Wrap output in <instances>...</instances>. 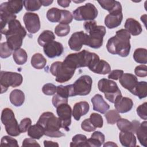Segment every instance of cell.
Masks as SVG:
<instances>
[{
    "label": "cell",
    "instance_id": "cell-30",
    "mask_svg": "<svg viewBox=\"0 0 147 147\" xmlns=\"http://www.w3.org/2000/svg\"><path fill=\"white\" fill-rule=\"evenodd\" d=\"M105 135L100 131H94L91 135V137L88 139L89 146L99 147L105 142Z\"/></svg>",
    "mask_w": 147,
    "mask_h": 147
},
{
    "label": "cell",
    "instance_id": "cell-10",
    "mask_svg": "<svg viewBox=\"0 0 147 147\" xmlns=\"http://www.w3.org/2000/svg\"><path fill=\"white\" fill-rule=\"evenodd\" d=\"M92 80L88 75H82L72 84L75 96H84L90 94L92 88Z\"/></svg>",
    "mask_w": 147,
    "mask_h": 147
},
{
    "label": "cell",
    "instance_id": "cell-4",
    "mask_svg": "<svg viewBox=\"0 0 147 147\" xmlns=\"http://www.w3.org/2000/svg\"><path fill=\"white\" fill-rule=\"evenodd\" d=\"M97 56L98 55L95 53L83 50L78 53L68 55L63 62L69 67L75 69L85 67H88Z\"/></svg>",
    "mask_w": 147,
    "mask_h": 147
},
{
    "label": "cell",
    "instance_id": "cell-41",
    "mask_svg": "<svg viewBox=\"0 0 147 147\" xmlns=\"http://www.w3.org/2000/svg\"><path fill=\"white\" fill-rule=\"evenodd\" d=\"M70 32V26L67 24H59L55 28V34L59 37H64L68 34Z\"/></svg>",
    "mask_w": 147,
    "mask_h": 147
},
{
    "label": "cell",
    "instance_id": "cell-32",
    "mask_svg": "<svg viewBox=\"0 0 147 147\" xmlns=\"http://www.w3.org/2000/svg\"><path fill=\"white\" fill-rule=\"evenodd\" d=\"M32 65L37 69H41L45 67L47 64V60L43 55L40 53L33 55L30 61Z\"/></svg>",
    "mask_w": 147,
    "mask_h": 147
},
{
    "label": "cell",
    "instance_id": "cell-27",
    "mask_svg": "<svg viewBox=\"0 0 147 147\" xmlns=\"http://www.w3.org/2000/svg\"><path fill=\"white\" fill-rule=\"evenodd\" d=\"M137 137L140 144L145 146H147V122L146 121L140 123L136 132Z\"/></svg>",
    "mask_w": 147,
    "mask_h": 147
},
{
    "label": "cell",
    "instance_id": "cell-43",
    "mask_svg": "<svg viewBox=\"0 0 147 147\" xmlns=\"http://www.w3.org/2000/svg\"><path fill=\"white\" fill-rule=\"evenodd\" d=\"M1 146H10V147H18L19 145L17 141L8 136H3L1 141Z\"/></svg>",
    "mask_w": 147,
    "mask_h": 147
},
{
    "label": "cell",
    "instance_id": "cell-31",
    "mask_svg": "<svg viewBox=\"0 0 147 147\" xmlns=\"http://www.w3.org/2000/svg\"><path fill=\"white\" fill-rule=\"evenodd\" d=\"M56 93L59 96L65 99H68V97L75 96L74 90L72 84L67 86L60 85L57 86Z\"/></svg>",
    "mask_w": 147,
    "mask_h": 147
},
{
    "label": "cell",
    "instance_id": "cell-46",
    "mask_svg": "<svg viewBox=\"0 0 147 147\" xmlns=\"http://www.w3.org/2000/svg\"><path fill=\"white\" fill-rule=\"evenodd\" d=\"M57 87L52 83H47L42 87V91L46 95H53L56 92Z\"/></svg>",
    "mask_w": 147,
    "mask_h": 147
},
{
    "label": "cell",
    "instance_id": "cell-36",
    "mask_svg": "<svg viewBox=\"0 0 147 147\" xmlns=\"http://www.w3.org/2000/svg\"><path fill=\"white\" fill-rule=\"evenodd\" d=\"M70 146H89L88 139L83 134H76L72 137Z\"/></svg>",
    "mask_w": 147,
    "mask_h": 147
},
{
    "label": "cell",
    "instance_id": "cell-50",
    "mask_svg": "<svg viewBox=\"0 0 147 147\" xmlns=\"http://www.w3.org/2000/svg\"><path fill=\"white\" fill-rule=\"evenodd\" d=\"M81 127L83 130L88 132L93 131L96 129V127H94V126L91 123L89 118L84 119L82 122Z\"/></svg>",
    "mask_w": 147,
    "mask_h": 147
},
{
    "label": "cell",
    "instance_id": "cell-15",
    "mask_svg": "<svg viewBox=\"0 0 147 147\" xmlns=\"http://www.w3.org/2000/svg\"><path fill=\"white\" fill-rule=\"evenodd\" d=\"M87 33L83 31L74 33L68 40V45L71 49L75 51H79L82 49L83 45H84Z\"/></svg>",
    "mask_w": 147,
    "mask_h": 147
},
{
    "label": "cell",
    "instance_id": "cell-19",
    "mask_svg": "<svg viewBox=\"0 0 147 147\" xmlns=\"http://www.w3.org/2000/svg\"><path fill=\"white\" fill-rule=\"evenodd\" d=\"M123 19L122 12L109 13L105 18V24L109 29H114L118 27L121 24Z\"/></svg>",
    "mask_w": 147,
    "mask_h": 147
},
{
    "label": "cell",
    "instance_id": "cell-22",
    "mask_svg": "<svg viewBox=\"0 0 147 147\" xmlns=\"http://www.w3.org/2000/svg\"><path fill=\"white\" fill-rule=\"evenodd\" d=\"M90 106L87 102L81 101L76 103L73 108L72 116L76 121H79L80 117L86 115L89 111Z\"/></svg>",
    "mask_w": 147,
    "mask_h": 147
},
{
    "label": "cell",
    "instance_id": "cell-13",
    "mask_svg": "<svg viewBox=\"0 0 147 147\" xmlns=\"http://www.w3.org/2000/svg\"><path fill=\"white\" fill-rule=\"evenodd\" d=\"M26 35V32L25 29L13 32L6 36V42L10 48L13 51L20 49L22 44V40Z\"/></svg>",
    "mask_w": 147,
    "mask_h": 147
},
{
    "label": "cell",
    "instance_id": "cell-8",
    "mask_svg": "<svg viewBox=\"0 0 147 147\" xmlns=\"http://www.w3.org/2000/svg\"><path fill=\"white\" fill-rule=\"evenodd\" d=\"M23 81L22 76L17 72L2 71L0 74L1 94L5 92L9 87L20 86Z\"/></svg>",
    "mask_w": 147,
    "mask_h": 147
},
{
    "label": "cell",
    "instance_id": "cell-37",
    "mask_svg": "<svg viewBox=\"0 0 147 147\" xmlns=\"http://www.w3.org/2000/svg\"><path fill=\"white\" fill-rule=\"evenodd\" d=\"M133 59L138 63L146 64L147 63V53L145 48H137L134 51L133 53Z\"/></svg>",
    "mask_w": 147,
    "mask_h": 147
},
{
    "label": "cell",
    "instance_id": "cell-2",
    "mask_svg": "<svg viewBox=\"0 0 147 147\" xmlns=\"http://www.w3.org/2000/svg\"><path fill=\"white\" fill-rule=\"evenodd\" d=\"M83 26L85 30L88 33L87 34L84 45L94 49L100 48L103 45V37L106 33L105 27L97 25L95 20L84 22Z\"/></svg>",
    "mask_w": 147,
    "mask_h": 147
},
{
    "label": "cell",
    "instance_id": "cell-12",
    "mask_svg": "<svg viewBox=\"0 0 147 147\" xmlns=\"http://www.w3.org/2000/svg\"><path fill=\"white\" fill-rule=\"evenodd\" d=\"M23 20L26 29L30 33H35L40 29V21L38 14L28 12L26 13L23 17Z\"/></svg>",
    "mask_w": 147,
    "mask_h": 147
},
{
    "label": "cell",
    "instance_id": "cell-52",
    "mask_svg": "<svg viewBox=\"0 0 147 147\" xmlns=\"http://www.w3.org/2000/svg\"><path fill=\"white\" fill-rule=\"evenodd\" d=\"M123 74V71L121 69H115L111 71L108 75V78L110 79L118 80Z\"/></svg>",
    "mask_w": 147,
    "mask_h": 147
},
{
    "label": "cell",
    "instance_id": "cell-24",
    "mask_svg": "<svg viewBox=\"0 0 147 147\" xmlns=\"http://www.w3.org/2000/svg\"><path fill=\"white\" fill-rule=\"evenodd\" d=\"M119 139L122 146L125 147L136 146V138L133 133L131 131H121Z\"/></svg>",
    "mask_w": 147,
    "mask_h": 147
},
{
    "label": "cell",
    "instance_id": "cell-53",
    "mask_svg": "<svg viewBox=\"0 0 147 147\" xmlns=\"http://www.w3.org/2000/svg\"><path fill=\"white\" fill-rule=\"evenodd\" d=\"M22 146H40V144H38L36 140H34L33 138H25L22 144Z\"/></svg>",
    "mask_w": 147,
    "mask_h": 147
},
{
    "label": "cell",
    "instance_id": "cell-16",
    "mask_svg": "<svg viewBox=\"0 0 147 147\" xmlns=\"http://www.w3.org/2000/svg\"><path fill=\"white\" fill-rule=\"evenodd\" d=\"M45 55L49 58H55L60 56L63 52V45L57 41H51L43 47Z\"/></svg>",
    "mask_w": 147,
    "mask_h": 147
},
{
    "label": "cell",
    "instance_id": "cell-45",
    "mask_svg": "<svg viewBox=\"0 0 147 147\" xmlns=\"http://www.w3.org/2000/svg\"><path fill=\"white\" fill-rule=\"evenodd\" d=\"M61 20L59 22L60 24H67L71 23L72 21V20L74 18L72 14L66 10H61Z\"/></svg>",
    "mask_w": 147,
    "mask_h": 147
},
{
    "label": "cell",
    "instance_id": "cell-20",
    "mask_svg": "<svg viewBox=\"0 0 147 147\" xmlns=\"http://www.w3.org/2000/svg\"><path fill=\"white\" fill-rule=\"evenodd\" d=\"M24 5L22 1H9L1 3L0 8L6 10L9 13L15 14L21 11Z\"/></svg>",
    "mask_w": 147,
    "mask_h": 147
},
{
    "label": "cell",
    "instance_id": "cell-11",
    "mask_svg": "<svg viewBox=\"0 0 147 147\" xmlns=\"http://www.w3.org/2000/svg\"><path fill=\"white\" fill-rule=\"evenodd\" d=\"M56 109L57 114L61 121V127L67 131H69L72 115L71 106L68 103H63L58 106Z\"/></svg>",
    "mask_w": 147,
    "mask_h": 147
},
{
    "label": "cell",
    "instance_id": "cell-51",
    "mask_svg": "<svg viewBox=\"0 0 147 147\" xmlns=\"http://www.w3.org/2000/svg\"><path fill=\"white\" fill-rule=\"evenodd\" d=\"M52 102L54 107L56 108L58 106H59L61 104L68 103V99L64 98L56 94L54 95V96H53Z\"/></svg>",
    "mask_w": 147,
    "mask_h": 147
},
{
    "label": "cell",
    "instance_id": "cell-34",
    "mask_svg": "<svg viewBox=\"0 0 147 147\" xmlns=\"http://www.w3.org/2000/svg\"><path fill=\"white\" fill-rule=\"evenodd\" d=\"M28 135L30 138L39 140L44 135V130L41 126L36 123L29 127L28 130Z\"/></svg>",
    "mask_w": 147,
    "mask_h": 147
},
{
    "label": "cell",
    "instance_id": "cell-38",
    "mask_svg": "<svg viewBox=\"0 0 147 147\" xmlns=\"http://www.w3.org/2000/svg\"><path fill=\"white\" fill-rule=\"evenodd\" d=\"M61 10L56 7L49 9L47 13V18L51 22H59L61 20Z\"/></svg>",
    "mask_w": 147,
    "mask_h": 147
},
{
    "label": "cell",
    "instance_id": "cell-49",
    "mask_svg": "<svg viewBox=\"0 0 147 147\" xmlns=\"http://www.w3.org/2000/svg\"><path fill=\"white\" fill-rule=\"evenodd\" d=\"M134 73L138 77H145L147 76V67L146 65L137 66L134 69Z\"/></svg>",
    "mask_w": 147,
    "mask_h": 147
},
{
    "label": "cell",
    "instance_id": "cell-25",
    "mask_svg": "<svg viewBox=\"0 0 147 147\" xmlns=\"http://www.w3.org/2000/svg\"><path fill=\"white\" fill-rule=\"evenodd\" d=\"M100 6L110 13L122 12V6L119 2L113 0L98 1Z\"/></svg>",
    "mask_w": 147,
    "mask_h": 147
},
{
    "label": "cell",
    "instance_id": "cell-26",
    "mask_svg": "<svg viewBox=\"0 0 147 147\" xmlns=\"http://www.w3.org/2000/svg\"><path fill=\"white\" fill-rule=\"evenodd\" d=\"M125 29L131 35L137 36L142 31L141 24L136 20L132 18H127L125 23Z\"/></svg>",
    "mask_w": 147,
    "mask_h": 147
},
{
    "label": "cell",
    "instance_id": "cell-55",
    "mask_svg": "<svg viewBox=\"0 0 147 147\" xmlns=\"http://www.w3.org/2000/svg\"><path fill=\"white\" fill-rule=\"evenodd\" d=\"M44 146H59V144L57 142H55L51 141H47L45 140L44 141Z\"/></svg>",
    "mask_w": 147,
    "mask_h": 147
},
{
    "label": "cell",
    "instance_id": "cell-56",
    "mask_svg": "<svg viewBox=\"0 0 147 147\" xmlns=\"http://www.w3.org/2000/svg\"><path fill=\"white\" fill-rule=\"evenodd\" d=\"M41 2L42 5L44 6H48L53 2V1H41Z\"/></svg>",
    "mask_w": 147,
    "mask_h": 147
},
{
    "label": "cell",
    "instance_id": "cell-23",
    "mask_svg": "<svg viewBox=\"0 0 147 147\" xmlns=\"http://www.w3.org/2000/svg\"><path fill=\"white\" fill-rule=\"evenodd\" d=\"M117 126L121 131H131L135 133L136 129L140 125V122L133 121L130 122L126 119L120 118L117 122Z\"/></svg>",
    "mask_w": 147,
    "mask_h": 147
},
{
    "label": "cell",
    "instance_id": "cell-57",
    "mask_svg": "<svg viewBox=\"0 0 147 147\" xmlns=\"http://www.w3.org/2000/svg\"><path fill=\"white\" fill-rule=\"evenodd\" d=\"M117 146V145H116L115 144H114L113 142H107L106 143H105L104 145H103V146L105 147V146Z\"/></svg>",
    "mask_w": 147,
    "mask_h": 147
},
{
    "label": "cell",
    "instance_id": "cell-14",
    "mask_svg": "<svg viewBox=\"0 0 147 147\" xmlns=\"http://www.w3.org/2000/svg\"><path fill=\"white\" fill-rule=\"evenodd\" d=\"M88 68L92 72L100 75H106L111 72L110 64L107 61L100 60L98 55L94 59Z\"/></svg>",
    "mask_w": 147,
    "mask_h": 147
},
{
    "label": "cell",
    "instance_id": "cell-1",
    "mask_svg": "<svg viewBox=\"0 0 147 147\" xmlns=\"http://www.w3.org/2000/svg\"><path fill=\"white\" fill-rule=\"evenodd\" d=\"M130 34L124 29L116 32L115 35L110 38L106 44V48L109 53L118 55L125 57L127 56L130 51Z\"/></svg>",
    "mask_w": 147,
    "mask_h": 147
},
{
    "label": "cell",
    "instance_id": "cell-9",
    "mask_svg": "<svg viewBox=\"0 0 147 147\" xmlns=\"http://www.w3.org/2000/svg\"><path fill=\"white\" fill-rule=\"evenodd\" d=\"M98 13V10L93 4L87 3L76 8L72 15L76 21H92L96 18Z\"/></svg>",
    "mask_w": 147,
    "mask_h": 147
},
{
    "label": "cell",
    "instance_id": "cell-40",
    "mask_svg": "<svg viewBox=\"0 0 147 147\" xmlns=\"http://www.w3.org/2000/svg\"><path fill=\"white\" fill-rule=\"evenodd\" d=\"M107 122L109 124H115L120 118L121 115L119 113L115 110H111L107 111L105 115Z\"/></svg>",
    "mask_w": 147,
    "mask_h": 147
},
{
    "label": "cell",
    "instance_id": "cell-33",
    "mask_svg": "<svg viewBox=\"0 0 147 147\" xmlns=\"http://www.w3.org/2000/svg\"><path fill=\"white\" fill-rule=\"evenodd\" d=\"M55 36L54 33L49 30H44L38 36L37 42L40 46L44 47L47 44L54 41Z\"/></svg>",
    "mask_w": 147,
    "mask_h": 147
},
{
    "label": "cell",
    "instance_id": "cell-48",
    "mask_svg": "<svg viewBox=\"0 0 147 147\" xmlns=\"http://www.w3.org/2000/svg\"><path fill=\"white\" fill-rule=\"evenodd\" d=\"M32 121L29 118H25L21 120L19 124V128L21 133H25L28 131L29 127L31 126Z\"/></svg>",
    "mask_w": 147,
    "mask_h": 147
},
{
    "label": "cell",
    "instance_id": "cell-6",
    "mask_svg": "<svg viewBox=\"0 0 147 147\" xmlns=\"http://www.w3.org/2000/svg\"><path fill=\"white\" fill-rule=\"evenodd\" d=\"M98 87L100 91L104 93L106 99L111 103H114L118 97L122 96L117 83L110 79H101L98 83Z\"/></svg>",
    "mask_w": 147,
    "mask_h": 147
},
{
    "label": "cell",
    "instance_id": "cell-7",
    "mask_svg": "<svg viewBox=\"0 0 147 147\" xmlns=\"http://www.w3.org/2000/svg\"><path fill=\"white\" fill-rule=\"evenodd\" d=\"M1 119V122L5 127L7 133L9 136L16 137L20 135L21 131L19 125L11 109L9 108L4 109L2 111Z\"/></svg>",
    "mask_w": 147,
    "mask_h": 147
},
{
    "label": "cell",
    "instance_id": "cell-29",
    "mask_svg": "<svg viewBox=\"0 0 147 147\" xmlns=\"http://www.w3.org/2000/svg\"><path fill=\"white\" fill-rule=\"evenodd\" d=\"M131 94L137 96L139 99L145 98L147 95V83L145 81L138 82L134 88L130 91Z\"/></svg>",
    "mask_w": 147,
    "mask_h": 147
},
{
    "label": "cell",
    "instance_id": "cell-42",
    "mask_svg": "<svg viewBox=\"0 0 147 147\" xmlns=\"http://www.w3.org/2000/svg\"><path fill=\"white\" fill-rule=\"evenodd\" d=\"M89 119H90L91 123L96 128L102 127L103 124V118L101 115L97 114V113H93L91 114Z\"/></svg>",
    "mask_w": 147,
    "mask_h": 147
},
{
    "label": "cell",
    "instance_id": "cell-54",
    "mask_svg": "<svg viewBox=\"0 0 147 147\" xmlns=\"http://www.w3.org/2000/svg\"><path fill=\"white\" fill-rule=\"evenodd\" d=\"M57 2L59 5H60V6L63 7H67L69 6V4L71 1L68 0H58Z\"/></svg>",
    "mask_w": 147,
    "mask_h": 147
},
{
    "label": "cell",
    "instance_id": "cell-39",
    "mask_svg": "<svg viewBox=\"0 0 147 147\" xmlns=\"http://www.w3.org/2000/svg\"><path fill=\"white\" fill-rule=\"evenodd\" d=\"M24 6L27 11H34L38 10L42 6L40 0H26L24 1Z\"/></svg>",
    "mask_w": 147,
    "mask_h": 147
},
{
    "label": "cell",
    "instance_id": "cell-18",
    "mask_svg": "<svg viewBox=\"0 0 147 147\" xmlns=\"http://www.w3.org/2000/svg\"><path fill=\"white\" fill-rule=\"evenodd\" d=\"M91 100L93 105V110L101 114H105L110 108L109 105L105 101L100 94L95 95Z\"/></svg>",
    "mask_w": 147,
    "mask_h": 147
},
{
    "label": "cell",
    "instance_id": "cell-17",
    "mask_svg": "<svg viewBox=\"0 0 147 147\" xmlns=\"http://www.w3.org/2000/svg\"><path fill=\"white\" fill-rule=\"evenodd\" d=\"M114 107L116 110L120 113H125L130 111L133 106V100L122 95L118 97L114 102Z\"/></svg>",
    "mask_w": 147,
    "mask_h": 147
},
{
    "label": "cell",
    "instance_id": "cell-47",
    "mask_svg": "<svg viewBox=\"0 0 147 147\" xmlns=\"http://www.w3.org/2000/svg\"><path fill=\"white\" fill-rule=\"evenodd\" d=\"M137 113L138 115L142 119L146 120L147 119V103L145 102L140 105L137 108Z\"/></svg>",
    "mask_w": 147,
    "mask_h": 147
},
{
    "label": "cell",
    "instance_id": "cell-28",
    "mask_svg": "<svg viewBox=\"0 0 147 147\" xmlns=\"http://www.w3.org/2000/svg\"><path fill=\"white\" fill-rule=\"evenodd\" d=\"M10 101L15 106H21L25 100V94L20 90L15 89L10 94Z\"/></svg>",
    "mask_w": 147,
    "mask_h": 147
},
{
    "label": "cell",
    "instance_id": "cell-44",
    "mask_svg": "<svg viewBox=\"0 0 147 147\" xmlns=\"http://www.w3.org/2000/svg\"><path fill=\"white\" fill-rule=\"evenodd\" d=\"M13 50L8 45L7 42H2L0 47V56L1 58L5 59L10 56Z\"/></svg>",
    "mask_w": 147,
    "mask_h": 147
},
{
    "label": "cell",
    "instance_id": "cell-21",
    "mask_svg": "<svg viewBox=\"0 0 147 147\" xmlns=\"http://www.w3.org/2000/svg\"><path fill=\"white\" fill-rule=\"evenodd\" d=\"M121 86L130 92L134 88L138 82L137 77L129 73L123 74L119 79Z\"/></svg>",
    "mask_w": 147,
    "mask_h": 147
},
{
    "label": "cell",
    "instance_id": "cell-58",
    "mask_svg": "<svg viewBox=\"0 0 147 147\" xmlns=\"http://www.w3.org/2000/svg\"><path fill=\"white\" fill-rule=\"evenodd\" d=\"M146 14H145V15H143V16H142L141 17V20L142 21V22H144V24H145V25L146 26Z\"/></svg>",
    "mask_w": 147,
    "mask_h": 147
},
{
    "label": "cell",
    "instance_id": "cell-5",
    "mask_svg": "<svg viewBox=\"0 0 147 147\" xmlns=\"http://www.w3.org/2000/svg\"><path fill=\"white\" fill-rule=\"evenodd\" d=\"M76 69L70 67L63 61H56L50 67V72L56 77V81L64 83L69 80L74 75Z\"/></svg>",
    "mask_w": 147,
    "mask_h": 147
},
{
    "label": "cell",
    "instance_id": "cell-35",
    "mask_svg": "<svg viewBox=\"0 0 147 147\" xmlns=\"http://www.w3.org/2000/svg\"><path fill=\"white\" fill-rule=\"evenodd\" d=\"M13 57L17 64L23 65L27 61L28 55L27 53L24 49L20 48L14 51L13 53Z\"/></svg>",
    "mask_w": 147,
    "mask_h": 147
},
{
    "label": "cell",
    "instance_id": "cell-3",
    "mask_svg": "<svg viewBox=\"0 0 147 147\" xmlns=\"http://www.w3.org/2000/svg\"><path fill=\"white\" fill-rule=\"evenodd\" d=\"M36 123L41 126L44 130V135L47 136L59 138L65 136L64 133L60 131V129L61 127L60 119L52 112L43 113Z\"/></svg>",
    "mask_w": 147,
    "mask_h": 147
}]
</instances>
